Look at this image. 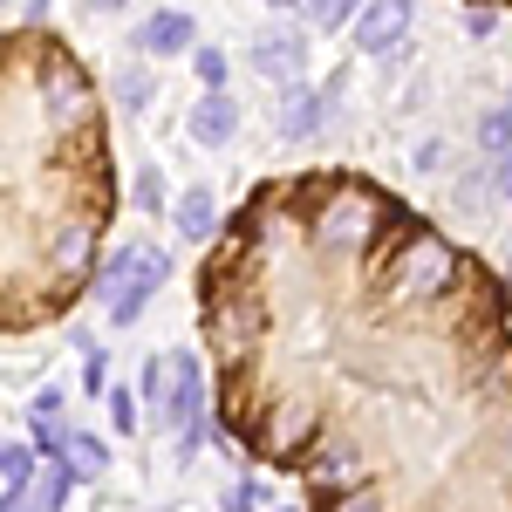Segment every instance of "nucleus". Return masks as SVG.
<instances>
[{"mask_svg":"<svg viewBox=\"0 0 512 512\" xmlns=\"http://www.w3.org/2000/svg\"><path fill=\"white\" fill-rule=\"evenodd\" d=\"M212 410L308 512H512V280L390 185L260 178L198 267Z\"/></svg>","mask_w":512,"mask_h":512,"instance_id":"obj_1","label":"nucleus"},{"mask_svg":"<svg viewBox=\"0 0 512 512\" xmlns=\"http://www.w3.org/2000/svg\"><path fill=\"white\" fill-rule=\"evenodd\" d=\"M117 219V164L96 82L48 28L0 48V328L35 335L96 287Z\"/></svg>","mask_w":512,"mask_h":512,"instance_id":"obj_2","label":"nucleus"},{"mask_svg":"<svg viewBox=\"0 0 512 512\" xmlns=\"http://www.w3.org/2000/svg\"><path fill=\"white\" fill-rule=\"evenodd\" d=\"M410 0H369L362 14H355V55H396L403 41H410Z\"/></svg>","mask_w":512,"mask_h":512,"instance_id":"obj_3","label":"nucleus"},{"mask_svg":"<svg viewBox=\"0 0 512 512\" xmlns=\"http://www.w3.org/2000/svg\"><path fill=\"white\" fill-rule=\"evenodd\" d=\"M246 62L260 69L267 82H308V35L301 28H274V35H260L253 48H246Z\"/></svg>","mask_w":512,"mask_h":512,"instance_id":"obj_4","label":"nucleus"},{"mask_svg":"<svg viewBox=\"0 0 512 512\" xmlns=\"http://www.w3.org/2000/svg\"><path fill=\"white\" fill-rule=\"evenodd\" d=\"M164 280H171V253H164V246H144V267H137V280H130L117 301H110V328H137V315L151 308V294H158Z\"/></svg>","mask_w":512,"mask_h":512,"instance_id":"obj_5","label":"nucleus"},{"mask_svg":"<svg viewBox=\"0 0 512 512\" xmlns=\"http://www.w3.org/2000/svg\"><path fill=\"white\" fill-rule=\"evenodd\" d=\"M321 123H328V96H321L315 82H287L280 89V137L287 144H315Z\"/></svg>","mask_w":512,"mask_h":512,"instance_id":"obj_6","label":"nucleus"},{"mask_svg":"<svg viewBox=\"0 0 512 512\" xmlns=\"http://www.w3.org/2000/svg\"><path fill=\"white\" fill-rule=\"evenodd\" d=\"M185 130H192V144H205V151H226L239 137V103L226 89H205L192 103V117H185Z\"/></svg>","mask_w":512,"mask_h":512,"instance_id":"obj_7","label":"nucleus"},{"mask_svg":"<svg viewBox=\"0 0 512 512\" xmlns=\"http://www.w3.org/2000/svg\"><path fill=\"white\" fill-rule=\"evenodd\" d=\"M137 48H144V55H192V14H178V7H158V14H144V28H137Z\"/></svg>","mask_w":512,"mask_h":512,"instance_id":"obj_8","label":"nucleus"},{"mask_svg":"<svg viewBox=\"0 0 512 512\" xmlns=\"http://www.w3.org/2000/svg\"><path fill=\"white\" fill-rule=\"evenodd\" d=\"M171 226H178V239H212V233H219V198L205 192V185L178 192V205H171Z\"/></svg>","mask_w":512,"mask_h":512,"instance_id":"obj_9","label":"nucleus"},{"mask_svg":"<svg viewBox=\"0 0 512 512\" xmlns=\"http://www.w3.org/2000/svg\"><path fill=\"white\" fill-rule=\"evenodd\" d=\"M28 485H35V451L21 437H7V451H0V499H28Z\"/></svg>","mask_w":512,"mask_h":512,"instance_id":"obj_10","label":"nucleus"},{"mask_svg":"<svg viewBox=\"0 0 512 512\" xmlns=\"http://www.w3.org/2000/svg\"><path fill=\"white\" fill-rule=\"evenodd\" d=\"M171 383H178V355L164 349V355H151V362H144V376H137V396H144L151 410H164V403H171Z\"/></svg>","mask_w":512,"mask_h":512,"instance_id":"obj_11","label":"nucleus"},{"mask_svg":"<svg viewBox=\"0 0 512 512\" xmlns=\"http://www.w3.org/2000/svg\"><path fill=\"white\" fill-rule=\"evenodd\" d=\"M62 458L76 465V478H103V465H110V451H103L89 431H62Z\"/></svg>","mask_w":512,"mask_h":512,"instance_id":"obj_12","label":"nucleus"},{"mask_svg":"<svg viewBox=\"0 0 512 512\" xmlns=\"http://www.w3.org/2000/svg\"><path fill=\"white\" fill-rule=\"evenodd\" d=\"M137 267H144V246H123L117 260H110V267H103V274H96V287H89V294H103V301H117L123 287H130V280H137Z\"/></svg>","mask_w":512,"mask_h":512,"instance_id":"obj_13","label":"nucleus"},{"mask_svg":"<svg viewBox=\"0 0 512 512\" xmlns=\"http://www.w3.org/2000/svg\"><path fill=\"white\" fill-rule=\"evenodd\" d=\"M69 492H76V465L55 458V472H41V485H35V506L41 512H62V506H69Z\"/></svg>","mask_w":512,"mask_h":512,"instance_id":"obj_14","label":"nucleus"},{"mask_svg":"<svg viewBox=\"0 0 512 512\" xmlns=\"http://www.w3.org/2000/svg\"><path fill=\"white\" fill-rule=\"evenodd\" d=\"M478 151H485V158H506L512 151V103H499V110L478 117Z\"/></svg>","mask_w":512,"mask_h":512,"instance_id":"obj_15","label":"nucleus"},{"mask_svg":"<svg viewBox=\"0 0 512 512\" xmlns=\"http://www.w3.org/2000/svg\"><path fill=\"white\" fill-rule=\"evenodd\" d=\"M369 0H315L308 7V21H315L321 35H335V28H355V14H362Z\"/></svg>","mask_w":512,"mask_h":512,"instance_id":"obj_16","label":"nucleus"},{"mask_svg":"<svg viewBox=\"0 0 512 512\" xmlns=\"http://www.w3.org/2000/svg\"><path fill=\"white\" fill-rule=\"evenodd\" d=\"M117 103H123V110H144V103H151V69L123 62V69H117Z\"/></svg>","mask_w":512,"mask_h":512,"instance_id":"obj_17","label":"nucleus"},{"mask_svg":"<svg viewBox=\"0 0 512 512\" xmlns=\"http://www.w3.org/2000/svg\"><path fill=\"white\" fill-rule=\"evenodd\" d=\"M192 76L205 82V89H226V76H233L226 48H192Z\"/></svg>","mask_w":512,"mask_h":512,"instance_id":"obj_18","label":"nucleus"},{"mask_svg":"<svg viewBox=\"0 0 512 512\" xmlns=\"http://www.w3.org/2000/svg\"><path fill=\"white\" fill-rule=\"evenodd\" d=\"M137 212H151V219L164 212V178H158V164H137Z\"/></svg>","mask_w":512,"mask_h":512,"instance_id":"obj_19","label":"nucleus"},{"mask_svg":"<svg viewBox=\"0 0 512 512\" xmlns=\"http://www.w3.org/2000/svg\"><path fill=\"white\" fill-rule=\"evenodd\" d=\"M82 396H103V349H82Z\"/></svg>","mask_w":512,"mask_h":512,"instance_id":"obj_20","label":"nucleus"},{"mask_svg":"<svg viewBox=\"0 0 512 512\" xmlns=\"http://www.w3.org/2000/svg\"><path fill=\"white\" fill-rule=\"evenodd\" d=\"M55 417H62V390H41L28 403V424H55Z\"/></svg>","mask_w":512,"mask_h":512,"instance_id":"obj_21","label":"nucleus"},{"mask_svg":"<svg viewBox=\"0 0 512 512\" xmlns=\"http://www.w3.org/2000/svg\"><path fill=\"white\" fill-rule=\"evenodd\" d=\"M110 424H117V431H137V396H130V390L110 396Z\"/></svg>","mask_w":512,"mask_h":512,"instance_id":"obj_22","label":"nucleus"},{"mask_svg":"<svg viewBox=\"0 0 512 512\" xmlns=\"http://www.w3.org/2000/svg\"><path fill=\"white\" fill-rule=\"evenodd\" d=\"M260 499H267V492L246 478V485H233V492H226V512H260Z\"/></svg>","mask_w":512,"mask_h":512,"instance_id":"obj_23","label":"nucleus"},{"mask_svg":"<svg viewBox=\"0 0 512 512\" xmlns=\"http://www.w3.org/2000/svg\"><path fill=\"white\" fill-rule=\"evenodd\" d=\"M492 28H499V7H472V14H465V35L472 41H485Z\"/></svg>","mask_w":512,"mask_h":512,"instance_id":"obj_24","label":"nucleus"},{"mask_svg":"<svg viewBox=\"0 0 512 512\" xmlns=\"http://www.w3.org/2000/svg\"><path fill=\"white\" fill-rule=\"evenodd\" d=\"M492 192L512 205V151H506V158H492Z\"/></svg>","mask_w":512,"mask_h":512,"instance_id":"obj_25","label":"nucleus"},{"mask_svg":"<svg viewBox=\"0 0 512 512\" xmlns=\"http://www.w3.org/2000/svg\"><path fill=\"white\" fill-rule=\"evenodd\" d=\"M321 96H328V110H335V103H342V96H349V69H335V76L321 82Z\"/></svg>","mask_w":512,"mask_h":512,"instance_id":"obj_26","label":"nucleus"},{"mask_svg":"<svg viewBox=\"0 0 512 512\" xmlns=\"http://www.w3.org/2000/svg\"><path fill=\"white\" fill-rule=\"evenodd\" d=\"M417 171H444V144H424L417 151Z\"/></svg>","mask_w":512,"mask_h":512,"instance_id":"obj_27","label":"nucleus"},{"mask_svg":"<svg viewBox=\"0 0 512 512\" xmlns=\"http://www.w3.org/2000/svg\"><path fill=\"white\" fill-rule=\"evenodd\" d=\"M267 7H280V14H294V7H315V0H267Z\"/></svg>","mask_w":512,"mask_h":512,"instance_id":"obj_28","label":"nucleus"},{"mask_svg":"<svg viewBox=\"0 0 512 512\" xmlns=\"http://www.w3.org/2000/svg\"><path fill=\"white\" fill-rule=\"evenodd\" d=\"M89 7H96V14H117V7H123V0H89Z\"/></svg>","mask_w":512,"mask_h":512,"instance_id":"obj_29","label":"nucleus"},{"mask_svg":"<svg viewBox=\"0 0 512 512\" xmlns=\"http://www.w3.org/2000/svg\"><path fill=\"white\" fill-rule=\"evenodd\" d=\"M472 7H512V0H472Z\"/></svg>","mask_w":512,"mask_h":512,"instance_id":"obj_30","label":"nucleus"}]
</instances>
